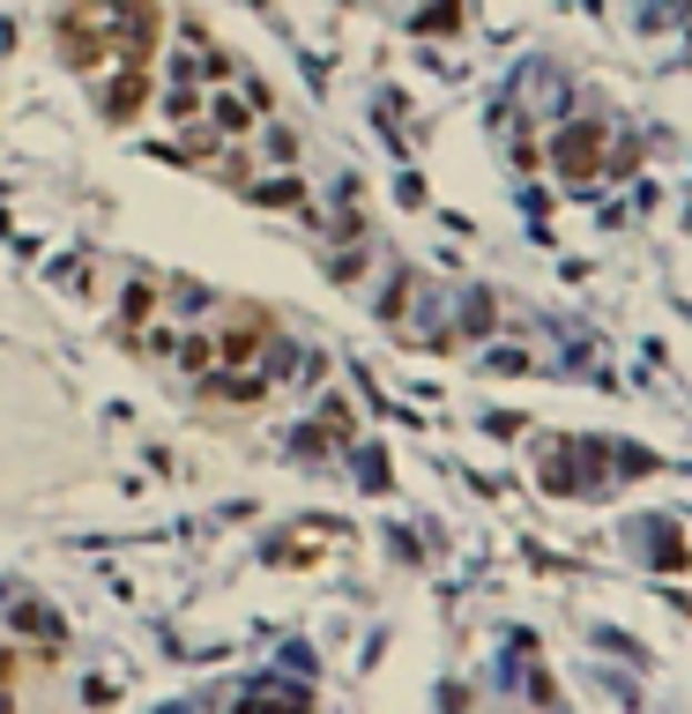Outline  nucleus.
Returning <instances> with one entry per match:
<instances>
[{
	"label": "nucleus",
	"instance_id": "nucleus-8",
	"mask_svg": "<svg viewBox=\"0 0 692 714\" xmlns=\"http://www.w3.org/2000/svg\"><path fill=\"white\" fill-rule=\"evenodd\" d=\"M157 104H164V120H172V127H194L201 120V82H172Z\"/></svg>",
	"mask_w": 692,
	"mask_h": 714
},
{
	"label": "nucleus",
	"instance_id": "nucleus-11",
	"mask_svg": "<svg viewBox=\"0 0 692 714\" xmlns=\"http://www.w3.org/2000/svg\"><path fill=\"white\" fill-rule=\"evenodd\" d=\"M120 305H127V321L142 328L149 313H157V283H127V298H120Z\"/></svg>",
	"mask_w": 692,
	"mask_h": 714
},
{
	"label": "nucleus",
	"instance_id": "nucleus-5",
	"mask_svg": "<svg viewBox=\"0 0 692 714\" xmlns=\"http://www.w3.org/2000/svg\"><path fill=\"white\" fill-rule=\"evenodd\" d=\"M247 194L261 201V209H305V179H298V172H275V179H253Z\"/></svg>",
	"mask_w": 692,
	"mask_h": 714
},
{
	"label": "nucleus",
	"instance_id": "nucleus-10",
	"mask_svg": "<svg viewBox=\"0 0 692 714\" xmlns=\"http://www.w3.org/2000/svg\"><path fill=\"white\" fill-rule=\"evenodd\" d=\"M247 714H313V707H298V692H291V685H269Z\"/></svg>",
	"mask_w": 692,
	"mask_h": 714
},
{
	"label": "nucleus",
	"instance_id": "nucleus-6",
	"mask_svg": "<svg viewBox=\"0 0 692 714\" xmlns=\"http://www.w3.org/2000/svg\"><path fill=\"white\" fill-rule=\"evenodd\" d=\"M410 30H424V38H454V30H462V0H424L418 16H410Z\"/></svg>",
	"mask_w": 692,
	"mask_h": 714
},
{
	"label": "nucleus",
	"instance_id": "nucleus-7",
	"mask_svg": "<svg viewBox=\"0 0 692 714\" xmlns=\"http://www.w3.org/2000/svg\"><path fill=\"white\" fill-rule=\"evenodd\" d=\"M589 149H595V127H573V134H559V149H551V157H559V164H566L573 179H589L595 164H589Z\"/></svg>",
	"mask_w": 692,
	"mask_h": 714
},
{
	"label": "nucleus",
	"instance_id": "nucleus-14",
	"mask_svg": "<svg viewBox=\"0 0 692 714\" xmlns=\"http://www.w3.org/2000/svg\"><path fill=\"white\" fill-rule=\"evenodd\" d=\"M0 714H16V692H8V685H0Z\"/></svg>",
	"mask_w": 692,
	"mask_h": 714
},
{
	"label": "nucleus",
	"instance_id": "nucleus-9",
	"mask_svg": "<svg viewBox=\"0 0 692 714\" xmlns=\"http://www.w3.org/2000/svg\"><path fill=\"white\" fill-rule=\"evenodd\" d=\"M172 358H179V365H187V372H201V380L217 372V343H209L201 328H194V335H179V350H172Z\"/></svg>",
	"mask_w": 692,
	"mask_h": 714
},
{
	"label": "nucleus",
	"instance_id": "nucleus-12",
	"mask_svg": "<svg viewBox=\"0 0 692 714\" xmlns=\"http://www.w3.org/2000/svg\"><path fill=\"white\" fill-rule=\"evenodd\" d=\"M134 350H142V358H172V350H179V328H142V335H134Z\"/></svg>",
	"mask_w": 692,
	"mask_h": 714
},
{
	"label": "nucleus",
	"instance_id": "nucleus-3",
	"mask_svg": "<svg viewBox=\"0 0 692 714\" xmlns=\"http://www.w3.org/2000/svg\"><path fill=\"white\" fill-rule=\"evenodd\" d=\"M269 335H275V321L261 313V305H231V313H223V328L209 335V343H217V372H247L253 358L269 350Z\"/></svg>",
	"mask_w": 692,
	"mask_h": 714
},
{
	"label": "nucleus",
	"instance_id": "nucleus-1",
	"mask_svg": "<svg viewBox=\"0 0 692 714\" xmlns=\"http://www.w3.org/2000/svg\"><path fill=\"white\" fill-rule=\"evenodd\" d=\"M52 46L82 82H98L112 68H157L164 46V0H68Z\"/></svg>",
	"mask_w": 692,
	"mask_h": 714
},
{
	"label": "nucleus",
	"instance_id": "nucleus-4",
	"mask_svg": "<svg viewBox=\"0 0 692 714\" xmlns=\"http://www.w3.org/2000/svg\"><path fill=\"white\" fill-rule=\"evenodd\" d=\"M201 388L217 394V402H231V410H261V402H269V380H261V372H209Z\"/></svg>",
	"mask_w": 692,
	"mask_h": 714
},
{
	"label": "nucleus",
	"instance_id": "nucleus-13",
	"mask_svg": "<svg viewBox=\"0 0 692 714\" xmlns=\"http://www.w3.org/2000/svg\"><path fill=\"white\" fill-rule=\"evenodd\" d=\"M16 670H23V655H16V647H0V685H8Z\"/></svg>",
	"mask_w": 692,
	"mask_h": 714
},
{
	"label": "nucleus",
	"instance_id": "nucleus-2",
	"mask_svg": "<svg viewBox=\"0 0 692 714\" xmlns=\"http://www.w3.org/2000/svg\"><path fill=\"white\" fill-rule=\"evenodd\" d=\"M90 98H98V120L104 127H134L157 104V68H112L90 82Z\"/></svg>",
	"mask_w": 692,
	"mask_h": 714
}]
</instances>
